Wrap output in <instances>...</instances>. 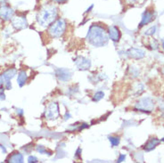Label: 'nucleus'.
Listing matches in <instances>:
<instances>
[{
  "label": "nucleus",
  "instance_id": "16",
  "mask_svg": "<svg viewBox=\"0 0 164 163\" xmlns=\"http://www.w3.org/2000/svg\"><path fill=\"white\" fill-rule=\"evenodd\" d=\"M9 162H23V156L20 153H13L9 158Z\"/></svg>",
  "mask_w": 164,
  "mask_h": 163
},
{
  "label": "nucleus",
  "instance_id": "24",
  "mask_svg": "<svg viewBox=\"0 0 164 163\" xmlns=\"http://www.w3.org/2000/svg\"><path fill=\"white\" fill-rule=\"evenodd\" d=\"M138 0H125V2L128 4V5H133L135 3H136Z\"/></svg>",
  "mask_w": 164,
  "mask_h": 163
},
{
  "label": "nucleus",
  "instance_id": "18",
  "mask_svg": "<svg viewBox=\"0 0 164 163\" xmlns=\"http://www.w3.org/2000/svg\"><path fill=\"white\" fill-rule=\"evenodd\" d=\"M103 96H104V94H103V92H96L95 94H94V96H93V101H95V102H98V101H100L101 99L103 98Z\"/></svg>",
  "mask_w": 164,
  "mask_h": 163
},
{
  "label": "nucleus",
  "instance_id": "3",
  "mask_svg": "<svg viewBox=\"0 0 164 163\" xmlns=\"http://www.w3.org/2000/svg\"><path fill=\"white\" fill-rule=\"evenodd\" d=\"M66 21L62 18H58L54 20L48 29V33L52 38H60L66 31Z\"/></svg>",
  "mask_w": 164,
  "mask_h": 163
},
{
  "label": "nucleus",
  "instance_id": "27",
  "mask_svg": "<svg viewBox=\"0 0 164 163\" xmlns=\"http://www.w3.org/2000/svg\"><path fill=\"white\" fill-rule=\"evenodd\" d=\"M162 74H163V75H164V67H163V68H162Z\"/></svg>",
  "mask_w": 164,
  "mask_h": 163
},
{
  "label": "nucleus",
  "instance_id": "11",
  "mask_svg": "<svg viewBox=\"0 0 164 163\" xmlns=\"http://www.w3.org/2000/svg\"><path fill=\"white\" fill-rule=\"evenodd\" d=\"M14 12L13 10L6 6H3L0 8V18L5 20H9L13 18Z\"/></svg>",
  "mask_w": 164,
  "mask_h": 163
},
{
  "label": "nucleus",
  "instance_id": "14",
  "mask_svg": "<svg viewBox=\"0 0 164 163\" xmlns=\"http://www.w3.org/2000/svg\"><path fill=\"white\" fill-rule=\"evenodd\" d=\"M160 143H161V141H160L158 138H156V137H152L151 139L148 140L147 143H145V145H144V150H145L146 152H150V151L154 150V148H155V147H156Z\"/></svg>",
  "mask_w": 164,
  "mask_h": 163
},
{
  "label": "nucleus",
  "instance_id": "23",
  "mask_svg": "<svg viewBox=\"0 0 164 163\" xmlns=\"http://www.w3.org/2000/svg\"><path fill=\"white\" fill-rule=\"evenodd\" d=\"M125 159H126V155L121 154V155H120V158L118 159V162H122L123 161H125Z\"/></svg>",
  "mask_w": 164,
  "mask_h": 163
},
{
  "label": "nucleus",
  "instance_id": "10",
  "mask_svg": "<svg viewBox=\"0 0 164 163\" xmlns=\"http://www.w3.org/2000/svg\"><path fill=\"white\" fill-rule=\"evenodd\" d=\"M56 77L61 81H68L72 79V72L67 69H58L56 71Z\"/></svg>",
  "mask_w": 164,
  "mask_h": 163
},
{
  "label": "nucleus",
  "instance_id": "2",
  "mask_svg": "<svg viewBox=\"0 0 164 163\" xmlns=\"http://www.w3.org/2000/svg\"><path fill=\"white\" fill-rule=\"evenodd\" d=\"M57 16H58V8L56 7V6H54V4H47L45 5L39 12L37 20L40 26L47 27V26H50L57 19Z\"/></svg>",
  "mask_w": 164,
  "mask_h": 163
},
{
  "label": "nucleus",
  "instance_id": "28",
  "mask_svg": "<svg viewBox=\"0 0 164 163\" xmlns=\"http://www.w3.org/2000/svg\"><path fill=\"white\" fill-rule=\"evenodd\" d=\"M162 141H163V142H164V137H163V138H162Z\"/></svg>",
  "mask_w": 164,
  "mask_h": 163
},
{
  "label": "nucleus",
  "instance_id": "7",
  "mask_svg": "<svg viewBox=\"0 0 164 163\" xmlns=\"http://www.w3.org/2000/svg\"><path fill=\"white\" fill-rule=\"evenodd\" d=\"M75 65L77 66V68L79 70H81V71H87L90 68L91 66V61L89 59L86 58V57H83V56H79L75 59Z\"/></svg>",
  "mask_w": 164,
  "mask_h": 163
},
{
  "label": "nucleus",
  "instance_id": "19",
  "mask_svg": "<svg viewBox=\"0 0 164 163\" xmlns=\"http://www.w3.org/2000/svg\"><path fill=\"white\" fill-rule=\"evenodd\" d=\"M156 26H154V27H151L150 29H148L147 31H145V33H144V35L145 36H152V35H154V33L156 32Z\"/></svg>",
  "mask_w": 164,
  "mask_h": 163
},
{
  "label": "nucleus",
  "instance_id": "17",
  "mask_svg": "<svg viewBox=\"0 0 164 163\" xmlns=\"http://www.w3.org/2000/svg\"><path fill=\"white\" fill-rule=\"evenodd\" d=\"M109 141L112 144V146L115 147V146H118L120 144L121 139H120L119 136H111V137H109Z\"/></svg>",
  "mask_w": 164,
  "mask_h": 163
},
{
  "label": "nucleus",
  "instance_id": "6",
  "mask_svg": "<svg viewBox=\"0 0 164 163\" xmlns=\"http://www.w3.org/2000/svg\"><path fill=\"white\" fill-rule=\"evenodd\" d=\"M15 74H16L15 69H9V70L6 71L0 76V84L5 86L7 89H10L12 87L10 80L14 77Z\"/></svg>",
  "mask_w": 164,
  "mask_h": 163
},
{
  "label": "nucleus",
  "instance_id": "26",
  "mask_svg": "<svg viewBox=\"0 0 164 163\" xmlns=\"http://www.w3.org/2000/svg\"><path fill=\"white\" fill-rule=\"evenodd\" d=\"M162 47H163V49H164V39L162 40Z\"/></svg>",
  "mask_w": 164,
  "mask_h": 163
},
{
  "label": "nucleus",
  "instance_id": "8",
  "mask_svg": "<svg viewBox=\"0 0 164 163\" xmlns=\"http://www.w3.org/2000/svg\"><path fill=\"white\" fill-rule=\"evenodd\" d=\"M12 24L17 30H23L27 28L28 22L25 17H13L12 18Z\"/></svg>",
  "mask_w": 164,
  "mask_h": 163
},
{
  "label": "nucleus",
  "instance_id": "4",
  "mask_svg": "<svg viewBox=\"0 0 164 163\" xmlns=\"http://www.w3.org/2000/svg\"><path fill=\"white\" fill-rule=\"evenodd\" d=\"M135 108L138 111L144 112H151L154 109V102L151 97H144L139 99L135 104Z\"/></svg>",
  "mask_w": 164,
  "mask_h": 163
},
{
  "label": "nucleus",
  "instance_id": "20",
  "mask_svg": "<svg viewBox=\"0 0 164 163\" xmlns=\"http://www.w3.org/2000/svg\"><path fill=\"white\" fill-rule=\"evenodd\" d=\"M151 46H152V48L153 49H158V46H159V44H158V42L155 40V39H154V40H152V42H151V45H150Z\"/></svg>",
  "mask_w": 164,
  "mask_h": 163
},
{
  "label": "nucleus",
  "instance_id": "25",
  "mask_svg": "<svg viewBox=\"0 0 164 163\" xmlns=\"http://www.w3.org/2000/svg\"><path fill=\"white\" fill-rule=\"evenodd\" d=\"M53 3H56V4H62V3H64L65 1L67 0H50Z\"/></svg>",
  "mask_w": 164,
  "mask_h": 163
},
{
  "label": "nucleus",
  "instance_id": "5",
  "mask_svg": "<svg viewBox=\"0 0 164 163\" xmlns=\"http://www.w3.org/2000/svg\"><path fill=\"white\" fill-rule=\"evenodd\" d=\"M45 116L47 120H54L58 119V117L60 116L58 104L56 102H50L46 110Z\"/></svg>",
  "mask_w": 164,
  "mask_h": 163
},
{
  "label": "nucleus",
  "instance_id": "15",
  "mask_svg": "<svg viewBox=\"0 0 164 163\" xmlns=\"http://www.w3.org/2000/svg\"><path fill=\"white\" fill-rule=\"evenodd\" d=\"M27 80H28V75L25 71H20L19 73H18V78H17V83L18 85L20 86V87H23L26 82H27Z\"/></svg>",
  "mask_w": 164,
  "mask_h": 163
},
{
  "label": "nucleus",
  "instance_id": "12",
  "mask_svg": "<svg viewBox=\"0 0 164 163\" xmlns=\"http://www.w3.org/2000/svg\"><path fill=\"white\" fill-rule=\"evenodd\" d=\"M154 20V12H150V11H145L144 12V13L142 14V19H141V21L138 25L139 28L141 27H144L147 24H149L150 22H152L153 20Z\"/></svg>",
  "mask_w": 164,
  "mask_h": 163
},
{
  "label": "nucleus",
  "instance_id": "21",
  "mask_svg": "<svg viewBox=\"0 0 164 163\" xmlns=\"http://www.w3.org/2000/svg\"><path fill=\"white\" fill-rule=\"evenodd\" d=\"M37 151H38V152H39L40 153L45 154V153H46V148H45V147H43V146H41V145H39V146L37 147Z\"/></svg>",
  "mask_w": 164,
  "mask_h": 163
},
{
  "label": "nucleus",
  "instance_id": "9",
  "mask_svg": "<svg viewBox=\"0 0 164 163\" xmlns=\"http://www.w3.org/2000/svg\"><path fill=\"white\" fill-rule=\"evenodd\" d=\"M107 33H108L109 39L112 41H113V42H118V41L120 40V39H121V36L119 28L117 26H114V25L109 27Z\"/></svg>",
  "mask_w": 164,
  "mask_h": 163
},
{
  "label": "nucleus",
  "instance_id": "13",
  "mask_svg": "<svg viewBox=\"0 0 164 163\" xmlns=\"http://www.w3.org/2000/svg\"><path fill=\"white\" fill-rule=\"evenodd\" d=\"M127 54L135 60H140V59H143L145 55V52L142 50V49H139V48H130L129 51L127 52Z\"/></svg>",
  "mask_w": 164,
  "mask_h": 163
},
{
  "label": "nucleus",
  "instance_id": "22",
  "mask_svg": "<svg viewBox=\"0 0 164 163\" xmlns=\"http://www.w3.org/2000/svg\"><path fill=\"white\" fill-rule=\"evenodd\" d=\"M28 162H38V159L34 156H30L28 158Z\"/></svg>",
  "mask_w": 164,
  "mask_h": 163
},
{
  "label": "nucleus",
  "instance_id": "1",
  "mask_svg": "<svg viewBox=\"0 0 164 163\" xmlns=\"http://www.w3.org/2000/svg\"><path fill=\"white\" fill-rule=\"evenodd\" d=\"M87 40L95 47H102L108 44L109 37L104 27L99 24H92L87 35Z\"/></svg>",
  "mask_w": 164,
  "mask_h": 163
}]
</instances>
